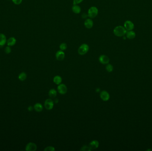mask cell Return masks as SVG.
Listing matches in <instances>:
<instances>
[{
  "label": "cell",
  "instance_id": "obj_10",
  "mask_svg": "<svg viewBox=\"0 0 152 151\" xmlns=\"http://www.w3.org/2000/svg\"><path fill=\"white\" fill-rule=\"evenodd\" d=\"M99 61L103 64H107L109 62V59L107 56L105 55H102L100 56Z\"/></svg>",
  "mask_w": 152,
  "mask_h": 151
},
{
  "label": "cell",
  "instance_id": "obj_23",
  "mask_svg": "<svg viewBox=\"0 0 152 151\" xmlns=\"http://www.w3.org/2000/svg\"><path fill=\"white\" fill-rule=\"evenodd\" d=\"M91 149L88 146H84L80 149L81 151H91Z\"/></svg>",
  "mask_w": 152,
  "mask_h": 151
},
{
  "label": "cell",
  "instance_id": "obj_25",
  "mask_svg": "<svg viewBox=\"0 0 152 151\" xmlns=\"http://www.w3.org/2000/svg\"><path fill=\"white\" fill-rule=\"evenodd\" d=\"M5 51L6 54H7L11 53V48H10V47H9L8 46L6 47L5 49Z\"/></svg>",
  "mask_w": 152,
  "mask_h": 151
},
{
  "label": "cell",
  "instance_id": "obj_9",
  "mask_svg": "<svg viewBox=\"0 0 152 151\" xmlns=\"http://www.w3.org/2000/svg\"><path fill=\"white\" fill-rule=\"evenodd\" d=\"M65 57V53L63 50H59L56 53V58L58 61L64 60Z\"/></svg>",
  "mask_w": 152,
  "mask_h": 151
},
{
  "label": "cell",
  "instance_id": "obj_28",
  "mask_svg": "<svg viewBox=\"0 0 152 151\" xmlns=\"http://www.w3.org/2000/svg\"><path fill=\"white\" fill-rule=\"evenodd\" d=\"M88 17V14H86V13H83L82 14V18H86L87 17Z\"/></svg>",
  "mask_w": 152,
  "mask_h": 151
},
{
  "label": "cell",
  "instance_id": "obj_7",
  "mask_svg": "<svg viewBox=\"0 0 152 151\" xmlns=\"http://www.w3.org/2000/svg\"><path fill=\"white\" fill-rule=\"evenodd\" d=\"M100 98L104 101H107L109 99L110 95L109 93L105 90H103L100 93Z\"/></svg>",
  "mask_w": 152,
  "mask_h": 151
},
{
  "label": "cell",
  "instance_id": "obj_14",
  "mask_svg": "<svg viewBox=\"0 0 152 151\" xmlns=\"http://www.w3.org/2000/svg\"><path fill=\"white\" fill-rule=\"evenodd\" d=\"M17 42V40L16 38L14 37H11L9 38L7 41V45L9 47H12L14 46Z\"/></svg>",
  "mask_w": 152,
  "mask_h": 151
},
{
  "label": "cell",
  "instance_id": "obj_11",
  "mask_svg": "<svg viewBox=\"0 0 152 151\" xmlns=\"http://www.w3.org/2000/svg\"><path fill=\"white\" fill-rule=\"evenodd\" d=\"M84 25L86 28L88 29H90L92 28L94 26V22L91 18L86 19L84 22Z\"/></svg>",
  "mask_w": 152,
  "mask_h": 151
},
{
  "label": "cell",
  "instance_id": "obj_26",
  "mask_svg": "<svg viewBox=\"0 0 152 151\" xmlns=\"http://www.w3.org/2000/svg\"><path fill=\"white\" fill-rule=\"evenodd\" d=\"M12 1L16 5H19L22 2V0H12Z\"/></svg>",
  "mask_w": 152,
  "mask_h": 151
},
{
  "label": "cell",
  "instance_id": "obj_4",
  "mask_svg": "<svg viewBox=\"0 0 152 151\" xmlns=\"http://www.w3.org/2000/svg\"><path fill=\"white\" fill-rule=\"evenodd\" d=\"M44 106L46 109L47 110H51L53 107L54 102L51 99H47L44 101Z\"/></svg>",
  "mask_w": 152,
  "mask_h": 151
},
{
  "label": "cell",
  "instance_id": "obj_19",
  "mask_svg": "<svg viewBox=\"0 0 152 151\" xmlns=\"http://www.w3.org/2000/svg\"><path fill=\"white\" fill-rule=\"evenodd\" d=\"M53 82L57 85H59L61 84L62 82V78L60 76H55L53 78Z\"/></svg>",
  "mask_w": 152,
  "mask_h": 151
},
{
  "label": "cell",
  "instance_id": "obj_20",
  "mask_svg": "<svg viewBox=\"0 0 152 151\" xmlns=\"http://www.w3.org/2000/svg\"><path fill=\"white\" fill-rule=\"evenodd\" d=\"M27 78V75L25 72H22L18 76V78L20 81H24Z\"/></svg>",
  "mask_w": 152,
  "mask_h": 151
},
{
  "label": "cell",
  "instance_id": "obj_2",
  "mask_svg": "<svg viewBox=\"0 0 152 151\" xmlns=\"http://www.w3.org/2000/svg\"><path fill=\"white\" fill-rule=\"evenodd\" d=\"M98 14V9L95 6H92L88 9V16L90 18H94Z\"/></svg>",
  "mask_w": 152,
  "mask_h": 151
},
{
  "label": "cell",
  "instance_id": "obj_3",
  "mask_svg": "<svg viewBox=\"0 0 152 151\" xmlns=\"http://www.w3.org/2000/svg\"><path fill=\"white\" fill-rule=\"evenodd\" d=\"M89 47L87 44H83L79 47L78 49V53L80 55H84L88 52Z\"/></svg>",
  "mask_w": 152,
  "mask_h": 151
},
{
  "label": "cell",
  "instance_id": "obj_6",
  "mask_svg": "<svg viewBox=\"0 0 152 151\" xmlns=\"http://www.w3.org/2000/svg\"><path fill=\"white\" fill-rule=\"evenodd\" d=\"M58 92L61 94H65L67 92V88L66 86L64 84H60L58 87Z\"/></svg>",
  "mask_w": 152,
  "mask_h": 151
},
{
  "label": "cell",
  "instance_id": "obj_12",
  "mask_svg": "<svg viewBox=\"0 0 152 151\" xmlns=\"http://www.w3.org/2000/svg\"><path fill=\"white\" fill-rule=\"evenodd\" d=\"M99 143L97 140H94L89 143V146L92 150L96 149L97 148H98V147H99Z\"/></svg>",
  "mask_w": 152,
  "mask_h": 151
},
{
  "label": "cell",
  "instance_id": "obj_5",
  "mask_svg": "<svg viewBox=\"0 0 152 151\" xmlns=\"http://www.w3.org/2000/svg\"><path fill=\"white\" fill-rule=\"evenodd\" d=\"M124 28L126 30V31H131L133 30L134 28V25L131 21L126 20L124 23Z\"/></svg>",
  "mask_w": 152,
  "mask_h": 151
},
{
  "label": "cell",
  "instance_id": "obj_22",
  "mask_svg": "<svg viewBox=\"0 0 152 151\" xmlns=\"http://www.w3.org/2000/svg\"><path fill=\"white\" fill-rule=\"evenodd\" d=\"M59 48H60V49L61 50L64 51L67 48V45L66 43H62L60 45Z\"/></svg>",
  "mask_w": 152,
  "mask_h": 151
},
{
  "label": "cell",
  "instance_id": "obj_18",
  "mask_svg": "<svg viewBox=\"0 0 152 151\" xmlns=\"http://www.w3.org/2000/svg\"><path fill=\"white\" fill-rule=\"evenodd\" d=\"M57 95V91L54 89H52L50 90L49 92V95L50 98H55Z\"/></svg>",
  "mask_w": 152,
  "mask_h": 151
},
{
  "label": "cell",
  "instance_id": "obj_8",
  "mask_svg": "<svg viewBox=\"0 0 152 151\" xmlns=\"http://www.w3.org/2000/svg\"><path fill=\"white\" fill-rule=\"evenodd\" d=\"M37 149V146L35 143L30 142L27 144L25 147V150L27 151H35Z\"/></svg>",
  "mask_w": 152,
  "mask_h": 151
},
{
  "label": "cell",
  "instance_id": "obj_1",
  "mask_svg": "<svg viewBox=\"0 0 152 151\" xmlns=\"http://www.w3.org/2000/svg\"><path fill=\"white\" fill-rule=\"evenodd\" d=\"M127 32L124 27L122 26H117L113 29V33L117 37H124Z\"/></svg>",
  "mask_w": 152,
  "mask_h": 151
},
{
  "label": "cell",
  "instance_id": "obj_13",
  "mask_svg": "<svg viewBox=\"0 0 152 151\" xmlns=\"http://www.w3.org/2000/svg\"><path fill=\"white\" fill-rule=\"evenodd\" d=\"M7 38L6 35L3 33H0V46L2 47L7 43Z\"/></svg>",
  "mask_w": 152,
  "mask_h": 151
},
{
  "label": "cell",
  "instance_id": "obj_24",
  "mask_svg": "<svg viewBox=\"0 0 152 151\" xmlns=\"http://www.w3.org/2000/svg\"><path fill=\"white\" fill-rule=\"evenodd\" d=\"M54 150H55V149L53 146H48L46 147L44 149L45 151H54Z\"/></svg>",
  "mask_w": 152,
  "mask_h": 151
},
{
  "label": "cell",
  "instance_id": "obj_16",
  "mask_svg": "<svg viewBox=\"0 0 152 151\" xmlns=\"http://www.w3.org/2000/svg\"><path fill=\"white\" fill-rule=\"evenodd\" d=\"M72 11L75 14H79L81 12V8L78 5H75L72 6Z\"/></svg>",
  "mask_w": 152,
  "mask_h": 151
},
{
  "label": "cell",
  "instance_id": "obj_29",
  "mask_svg": "<svg viewBox=\"0 0 152 151\" xmlns=\"http://www.w3.org/2000/svg\"><path fill=\"white\" fill-rule=\"evenodd\" d=\"M28 109L29 111H32L33 109V107L32 106H29L28 107Z\"/></svg>",
  "mask_w": 152,
  "mask_h": 151
},
{
  "label": "cell",
  "instance_id": "obj_15",
  "mask_svg": "<svg viewBox=\"0 0 152 151\" xmlns=\"http://www.w3.org/2000/svg\"><path fill=\"white\" fill-rule=\"evenodd\" d=\"M125 35L128 39H133L136 37L135 32L133 30L127 31Z\"/></svg>",
  "mask_w": 152,
  "mask_h": 151
},
{
  "label": "cell",
  "instance_id": "obj_17",
  "mask_svg": "<svg viewBox=\"0 0 152 151\" xmlns=\"http://www.w3.org/2000/svg\"><path fill=\"white\" fill-rule=\"evenodd\" d=\"M34 109L35 111L37 112H42L43 109V107L42 106V104L37 103L35 104L34 106Z\"/></svg>",
  "mask_w": 152,
  "mask_h": 151
},
{
  "label": "cell",
  "instance_id": "obj_27",
  "mask_svg": "<svg viewBox=\"0 0 152 151\" xmlns=\"http://www.w3.org/2000/svg\"><path fill=\"white\" fill-rule=\"evenodd\" d=\"M83 1V0H73V5H78V4H80L81 2H82Z\"/></svg>",
  "mask_w": 152,
  "mask_h": 151
},
{
  "label": "cell",
  "instance_id": "obj_21",
  "mask_svg": "<svg viewBox=\"0 0 152 151\" xmlns=\"http://www.w3.org/2000/svg\"><path fill=\"white\" fill-rule=\"evenodd\" d=\"M106 70L109 72H112L113 70V67L112 65L110 64H107V65L106 66Z\"/></svg>",
  "mask_w": 152,
  "mask_h": 151
}]
</instances>
